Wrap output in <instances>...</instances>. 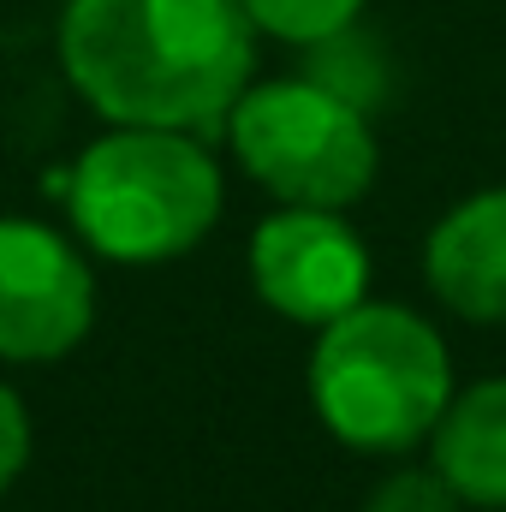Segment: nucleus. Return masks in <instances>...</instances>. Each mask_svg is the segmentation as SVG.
<instances>
[{"instance_id": "nucleus-1", "label": "nucleus", "mask_w": 506, "mask_h": 512, "mask_svg": "<svg viewBox=\"0 0 506 512\" xmlns=\"http://www.w3.org/2000/svg\"><path fill=\"white\" fill-rule=\"evenodd\" d=\"M60 66L108 126L215 131L251 84L256 24L245 0H66Z\"/></svg>"}, {"instance_id": "nucleus-2", "label": "nucleus", "mask_w": 506, "mask_h": 512, "mask_svg": "<svg viewBox=\"0 0 506 512\" xmlns=\"http://www.w3.org/2000/svg\"><path fill=\"white\" fill-rule=\"evenodd\" d=\"M54 191H66L78 239L126 268L191 256L227 203L215 155L191 131L167 126H114L72 161L66 179H54Z\"/></svg>"}, {"instance_id": "nucleus-3", "label": "nucleus", "mask_w": 506, "mask_h": 512, "mask_svg": "<svg viewBox=\"0 0 506 512\" xmlns=\"http://www.w3.org/2000/svg\"><path fill=\"white\" fill-rule=\"evenodd\" d=\"M310 405L322 429L352 453H411L429 441L453 399V358L429 316L364 298L316 328Z\"/></svg>"}, {"instance_id": "nucleus-4", "label": "nucleus", "mask_w": 506, "mask_h": 512, "mask_svg": "<svg viewBox=\"0 0 506 512\" xmlns=\"http://www.w3.org/2000/svg\"><path fill=\"white\" fill-rule=\"evenodd\" d=\"M221 126L239 167L274 203L346 209L376 185L381 149L370 108L316 72L245 84V96L227 108Z\"/></svg>"}, {"instance_id": "nucleus-5", "label": "nucleus", "mask_w": 506, "mask_h": 512, "mask_svg": "<svg viewBox=\"0 0 506 512\" xmlns=\"http://www.w3.org/2000/svg\"><path fill=\"white\" fill-rule=\"evenodd\" d=\"M96 328V274L42 221H0V358L54 364Z\"/></svg>"}, {"instance_id": "nucleus-6", "label": "nucleus", "mask_w": 506, "mask_h": 512, "mask_svg": "<svg viewBox=\"0 0 506 512\" xmlns=\"http://www.w3.org/2000/svg\"><path fill=\"white\" fill-rule=\"evenodd\" d=\"M256 298L304 328H322L370 298V251L340 209L280 203L251 233Z\"/></svg>"}, {"instance_id": "nucleus-7", "label": "nucleus", "mask_w": 506, "mask_h": 512, "mask_svg": "<svg viewBox=\"0 0 506 512\" xmlns=\"http://www.w3.org/2000/svg\"><path fill=\"white\" fill-rule=\"evenodd\" d=\"M423 280L453 316L506 328V185L453 203L429 227Z\"/></svg>"}, {"instance_id": "nucleus-8", "label": "nucleus", "mask_w": 506, "mask_h": 512, "mask_svg": "<svg viewBox=\"0 0 506 512\" xmlns=\"http://www.w3.org/2000/svg\"><path fill=\"white\" fill-rule=\"evenodd\" d=\"M429 465L453 483L465 507L506 512V376L447 399L441 423L429 429Z\"/></svg>"}, {"instance_id": "nucleus-9", "label": "nucleus", "mask_w": 506, "mask_h": 512, "mask_svg": "<svg viewBox=\"0 0 506 512\" xmlns=\"http://www.w3.org/2000/svg\"><path fill=\"white\" fill-rule=\"evenodd\" d=\"M364 6L370 0H245L256 36H274V42H292V48H316V42L352 30V18Z\"/></svg>"}, {"instance_id": "nucleus-10", "label": "nucleus", "mask_w": 506, "mask_h": 512, "mask_svg": "<svg viewBox=\"0 0 506 512\" xmlns=\"http://www.w3.org/2000/svg\"><path fill=\"white\" fill-rule=\"evenodd\" d=\"M459 507L465 501L453 495V483L435 465H405L364 495V512H459Z\"/></svg>"}, {"instance_id": "nucleus-11", "label": "nucleus", "mask_w": 506, "mask_h": 512, "mask_svg": "<svg viewBox=\"0 0 506 512\" xmlns=\"http://www.w3.org/2000/svg\"><path fill=\"white\" fill-rule=\"evenodd\" d=\"M24 465H30V411H24V399L12 387L0 382V495L24 477Z\"/></svg>"}]
</instances>
